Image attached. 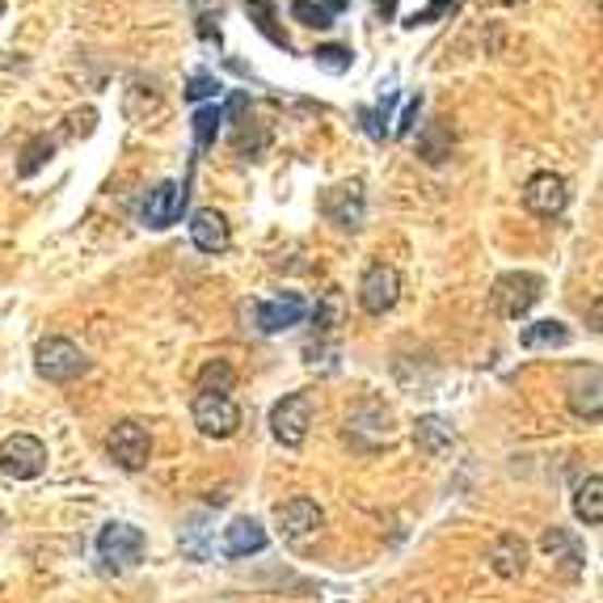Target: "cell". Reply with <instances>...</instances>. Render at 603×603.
<instances>
[{"label":"cell","instance_id":"52a82bcc","mask_svg":"<svg viewBox=\"0 0 603 603\" xmlns=\"http://www.w3.org/2000/svg\"><path fill=\"white\" fill-rule=\"evenodd\" d=\"M47 469V444L34 435H9L0 444V473L13 481H34Z\"/></svg>","mask_w":603,"mask_h":603},{"label":"cell","instance_id":"8fae6325","mask_svg":"<svg viewBox=\"0 0 603 603\" xmlns=\"http://www.w3.org/2000/svg\"><path fill=\"white\" fill-rule=\"evenodd\" d=\"M275 523H279L284 540H309L325 528V510L313 498H287V503L275 507Z\"/></svg>","mask_w":603,"mask_h":603},{"label":"cell","instance_id":"cb8c5ba5","mask_svg":"<svg viewBox=\"0 0 603 603\" xmlns=\"http://www.w3.org/2000/svg\"><path fill=\"white\" fill-rule=\"evenodd\" d=\"M245 13H250V22H254L257 31L266 34L275 47H291V38H287L279 26H275V0H245Z\"/></svg>","mask_w":603,"mask_h":603},{"label":"cell","instance_id":"d6986e66","mask_svg":"<svg viewBox=\"0 0 603 603\" xmlns=\"http://www.w3.org/2000/svg\"><path fill=\"white\" fill-rule=\"evenodd\" d=\"M523 350H562L570 347V325L566 321H532L519 329Z\"/></svg>","mask_w":603,"mask_h":603},{"label":"cell","instance_id":"44dd1931","mask_svg":"<svg viewBox=\"0 0 603 603\" xmlns=\"http://www.w3.org/2000/svg\"><path fill=\"white\" fill-rule=\"evenodd\" d=\"M603 477L591 473L582 485H578V498H574V515L587 523V528H600L603 523Z\"/></svg>","mask_w":603,"mask_h":603},{"label":"cell","instance_id":"9c48e42d","mask_svg":"<svg viewBox=\"0 0 603 603\" xmlns=\"http://www.w3.org/2000/svg\"><path fill=\"white\" fill-rule=\"evenodd\" d=\"M106 447H110L114 465L128 469V473H140V469L148 465V456H153V439H148V431H144L140 422H119V426L110 431Z\"/></svg>","mask_w":603,"mask_h":603},{"label":"cell","instance_id":"4dcf8cb0","mask_svg":"<svg viewBox=\"0 0 603 603\" xmlns=\"http://www.w3.org/2000/svg\"><path fill=\"white\" fill-rule=\"evenodd\" d=\"M418 110H422V97H410V106L401 110V119H397V131H393L397 140H406V135L413 131V123H418Z\"/></svg>","mask_w":603,"mask_h":603},{"label":"cell","instance_id":"8992f818","mask_svg":"<svg viewBox=\"0 0 603 603\" xmlns=\"http://www.w3.org/2000/svg\"><path fill=\"white\" fill-rule=\"evenodd\" d=\"M97 553H101L106 570H114V574L131 570V566H140V557H144V532L131 528V523H106L101 536H97Z\"/></svg>","mask_w":603,"mask_h":603},{"label":"cell","instance_id":"6da1fadb","mask_svg":"<svg viewBox=\"0 0 603 603\" xmlns=\"http://www.w3.org/2000/svg\"><path fill=\"white\" fill-rule=\"evenodd\" d=\"M540 296H544V279L540 275H532V270H507V275L494 279L490 304H494L498 317L523 321L540 304Z\"/></svg>","mask_w":603,"mask_h":603},{"label":"cell","instance_id":"f1b7e54d","mask_svg":"<svg viewBox=\"0 0 603 603\" xmlns=\"http://www.w3.org/2000/svg\"><path fill=\"white\" fill-rule=\"evenodd\" d=\"M456 9H460L456 0H431V4L422 9V13H413V17H410V22H406V26H431L435 17H444V13H456Z\"/></svg>","mask_w":603,"mask_h":603},{"label":"cell","instance_id":"ac0fdd59","mask_svg":"<svg viewBox=\"0 0 603 603\" xmlns=\"http://www.w3.org/2000/svg\"><path fill=\"white\" fill-rule=\"evenodd\" d=\"M413 444L426 456H444L447 447L456 444V431H451V422H447L444 413H426V418L413 422Z\"/></svg>","mask_w":603,"mask_h":603},{"label":"cell","instance_id":"484cf974","mask_svg":"<svg viewBox=\"0 0 603 603\" xmlns=\"http://www.w3.org/2000/svg\"><path fill=\"white\" fill-rule=\"evenodd\" d=\"M291 17H296L300 26H313V31H329V26H334V17L321 9L317 0H291Z\"/></svg>","mask_w":603,"mask_h":603},{"label":"cell","instance_id":"d6a6232c","mask_svg":"<svg viewBox=\"0 0 603 603\" xmlns=\"http://www.w3.org/2000/svg\"><path fill=\"white\" fill-rule=\"evenodd\" d=\"M317 4L325 9V13H329V17H338L342 9H350V0H317Z\"/></svg>","mask_w":603,"mask_h":603},{"label":"cell","instance_id":"1f68e13d","mask_svg":"<svg viewBox=\"0 0 603 603\" xmlns=\"http://www.w3.org/2000/svg\"><path fill=\"white\" fill-rule=\"evenodd\" d=\"M393 13H397V0H376V17L381 22H393Z\"/></svg>","mask_w":603,"mask_h":603},{"label":"cell","instance_id":"5b68a950","mask_svg":"<svg viewBox=\"0 0 603 603\" xmlns=\"http://www.w3.org/2000/svg\"><path fill=\"white\" fill-rule=\"evenodd\" d=\"M313 426V397L309 393H287L284 401H275L270 410V431L284 447H300L309 439Z\"/></svg>","mask_w":603,"mask_h":603},{"label":"cell","instance_id":"7a4b0ae2","mask_svg":"<svg viewBox=\"0 0 603 603\" xmlns=\"http://www.w3.org/2000/svg\"><path fill=\"white\" fill-rule=\"evenodd\" d=\"M34 367H38L43 381L72 384L89 372V359H85V350L76 347V342H68V338H43L38 350H34Z\"/></svg>","mask_w":603,"mask_h":603},{"label":"cell","instance_id":"7402d4cb","mask_svg":"<svg viewBox=\"0 0 603 603\" xmlns=\"http://www.w3.org/2000/svg\"><path fill=\"white\" fill-rule=\"evenodd\" d=\"M191 123H194V148H198V153H207V148L216 144V135H220L224 106H220V101H207V106H198Z\"/></svg>","mask_w":603,"mask_h":603},{"label":"cell","instance_id":"d4e9b609","mask_svg":"<svg viewBox=\"0 0 603 603\" xmlns=\"http://www.w3.org/2000/svg\"><path fill=\"white\" fill-rule=\"evenodd\" d=\"M313 60H317L321 72L342 76V72H350V64H354V51H350V47H338V43H329V47H317V51H313Z\"/></svg>","mask_w":603,"mask_h":603},{"label":"cell","instance_id":"3957f363","mask_svg":"<svg viewBox=\"0 0 603 603\" xmlns=\"http://www.w3.org/2000/svg\"><path fill=\"white\" fill-rule=\"evenodd\" d=\"M321 216L342 228V232H359L363 228V216H367V198H363V182L350 178V182H338L321 194Z\"/></svg>","mask_w":603,"mask_h":603},{"label":"cell","instance_id":"4fadbf2b","mask_svg":"<svg viewBox=\"0 0 603 603\" xmlns=\"http://www.w3.org/2000/svg\"><path fill=\"white\" fill-rule=\"evenodd\" d=\"M186 182L178 186V182H160L157 191H148V203H144V224L148 228H169V224L182 220V212H186Z\"/></svg>","mask_w":603,"mask_h":603},{"label":"cell","instance_id":"277c9868","mask_svg":"<svg viewBox=\"0 0 603 603\" xmlns=\"http://www.w3.org/2000/svg\"><path fill=\"white\" fill-rule=\"evenodd\" d=\"M194 426L207 435V439H232L241 431V410L232 397H220V393H194Z\"/></svg>","mask_w":603,"mask_h":603},{"label":"cell","instance_id":"30bf717a","mask_svg":"<svg viewBox=\"0 0 603 603\" xmlns=\"http://www.w3.org/2000/svg\"><path fill=\"white\" fill-rule=\"evenodd\" d=\"M566 203H570L566 178H557V173H532V178H528V186H523V207H528L532 216L553 220V216L566 212Z\"/></svg>","mask_w":603,"mask_h":603},{"label":"cell","instance_id":"603a6c76","mask_svg":"<svg viewBox=\"0 0 603 603\" xmlns=\"http://www.w3.org/2000/svg\"><path fill=\"white\" fill-rule=\"evenodd\" d=\"M237 388V372L228 359H212L203 372H198V393H220V397H232Z\"/></svg>","mask_w":603,"mask_h":603},{"label":"cell","instance_id":"e0dca14e","mask_svg":"<svg viewBox=\"0 0 603 603\" xmlns=\"http://www.w3.org/2000/svg\"><path fill=\"white\" fill-rule=\"evenodd\" d=\"M266 528L257 519H232L224 528V553L228 557H250V553H262L266 548Z\"/></svg>","mask_w":603,"mask_h":603},{"label":"cell","instance_id":"ffe728a7","mask_svg":"<svg viewBox=\"0 0 603 603\" xmlns=\"http://www.w3.org/2000/svg\"><path fill=\"white\" fill-rule=\"evenodd\" d=\"M540 548H544L553 562H566V574H582V566H587L582 544H578L570 532H562V528H548V532L540 536Z\"/></svg>","mask_w":603,"mask_h":603},{"label":"cell","instance_id":"2e32d148","mask_svg":"<svg viewBox=\"0 0 603 603\" xmlns=\"http://www.w3.org/2000/svg\"><path fill=\"white\" fill-rule=\"evenodd\" d=\"M490 570L498 574V578H519V574L528 570V544L515 536V532H503V536L490 544Z\"/></svg>","mask_w":603,"mask_h":603},{"label":"cell","instance_id":"5bb4252c","mask_svg":"<svg viewBox=\"0 0 603 603\" xmlns=\"http://www.w3.org/2000/svg\"><path fill=\"white\" fill-rule=\"evenodd\" d=\"M191 241H194V250H203V254H224V250L232 245V228L224 220V212H216V207H198L191 216Z\"/></svg>","mask_w":603,"mask_h":603},{"label":"cell","instance_id":"ba28073f","mask_svg":"<svg viewBox=\"0 0 603 603\" xmlns=\"http://www.w3.org/2000/svg\"><path fill=\"white\" fill-rule=\"evenodd\" d=\"M397 296H401V275L393 266H384V262L367 266V275L359 279V304H363V313L384 317L397 304Z\"/></svg>","mask_w":603,"mask_h":603},{"label":"cell","instance_id":"4316f807","mask_svg":"<svg viewBox=\"0 0 603 603\" xmlns=\"http://www.w3.org/2000/svg\"><path fill=\"white\" fill-rule=\"evenodd\" d=\"M51 153H56V144H51V140H34V144H26V160L17 165V173H22V178H34V173L51 160Z\"/></svg>","mask_w":603,"mask_h":603},{"label":"cell","instance_id":"7c38bea8","mask_svg":"<svg viewBox=\"0 0 603 603\" xmlns=\"http://www.w3.org/2000/svg\"><path fill=\"white\" fill-rule=\"evenodd\" d=\"M254 313L262 334H284V329H296L300 321L309 317V304H304V296L287 291V296H275V300H262Z\"/></svg>","mask_w":603,"mask_h":603},{"label":"cell","instance_id":"f546056e","mask_svg":"<svg viewBox=\"0 0 603 603\" xmlns=\"http://www.w3.org/2000/svg\"><path fill=\"white\" fill-rule=\"evenodd\" d=\"M359 119H363V131H367V135H372V140H384V135H388V110H367V106H363V110H359Z\"/></svg>","mask_w":603,"mask_h":603},{"label":"cell","instance_id":"83f0119b","mask_svg":"<svg viewBox=\"0 0 603 603\" xmlns=\"http://www.w3.org/2000/svg\"><path fill=\"white\" fill-rule=\"evenodd\" d=\"M220 89L224 85L212 76V72H194L191 85H186V97H191V101H212V97H220Z\"/></svg>","mask_w":603,"mask_h":603},{"label":"cell","instance_id":"9a60e30c","mask_svg":"<svg viewBox=\"0 0 603 603\" xmlns=\"http://www.w3.org/2000/svg\"><path fill=\"white\" fill-rule=\"evenodd\" d=\"M570 410L587 422H600V410H603V397H600V367H578L574 372V384H570Z\"/></svg>","mask_w":603,"mask_h":603},{"label":"cell","instance_id":"836d02e7","mask_svg":"<svg viewBox=\"0 0 603 603\" xmlns=\"http://www.w3.org/2000/svg\"><path fill=\"white\" fill-rule=\"evenodd\" d=\"M0 13H4V0H0Z\"/></svg>","mask_w":603,"mask_h":603}]
</instances>
